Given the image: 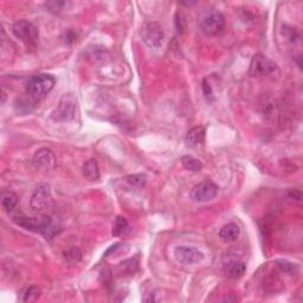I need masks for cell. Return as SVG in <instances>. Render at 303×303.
Wrapping results in <instances>:
<instances>
[{"mask_svg": "<svg viewBox=\"0 0 303 303\" xmlns=\"http://www.w3.org/2000/svg\"><path fill=\"white\" fill-rule=\"evenodd\" d=\"M14 223L17 225L21 226L25 230L34 232H39L41 235L45 237L46 239L52 238L57 232V226L54 225L49 216H41V217H26L19 216L13 218Z\"/></svg>", "mask_w": 303, "mask_h": 303, "instance_id": "cell-1", "label": "cell"}, {"mask_svg": "<svg viewBox=\"0 0 303 303\" xmlns=\"http://www.w3.org/2000/svg\"><path fill=\"white\" fill-rule=\"evenodd\" d=\"M56 85V78L50 74H38L31 76L26 83V93L34 101L41 100L50 93Z\"/></svg>", "mask_w": 303, "mask_h": 303, "instance_id": "cell-2", "label": "cell"}, {"mask_svg": "<svg viewBox=\"0 0 303 303\" xmlns=\"http://www.w3.org/2000/svg\"><path fill=\"white\" fill-rule=\"evenodd\" d=\"M12 31L19 41L27 47H35L38 43V31L36 26L27 20H18L13 24Z\"/></svg>", "mask_w": 303, "mask_h": 303, "instance_id": "cell-3", "label": "cell"}, {"mask_svg": "<svg viewBox=\"0 0 303 303\" xmlns=\"http://www.w3.org/2000/svg\"><path fill=\"white\" fill-rule=\"evenodd\" d=\"M53 199L51 196L50 186L46 184H41L35 189L34 195L31 197L30 206L35 212L44 213L45 211L52 207Z\"/></svg>", "mask_w": 303, "mask_h": 303, "instance_id": "cell-4", "label": "cell"}, {"mask_svg": "<svg viewBox=\"0 0 303 303\" xmlns=\"http://www.w3.org/2000/svg\"><path fill=\"white\" fill-rule=\"evenodd\" d=\"M200 30L206 36H216L221 34L225 26V18L221 12L213 11L205 14L200 20Z\"/></svg>", "mask_w": 303, "mask_h": 303, "instance_id": "cell-5", "label": "cell"}, {"mask_svg": "<svg viewBox=\"0 0 303 303\" xmlns=\"http://www.w3.org/2000/svg\"><path fill=\"white\" fill-rule=\"evenodd\" d=\"M140 35L142 41L149 47H159L162 44L163 38H165L162 27L158 23H154V21L142 25Z\"/></svg>", "mask_w": 303, "mask_h": 303, "instance_id": "cell-6", "label": "cell"}, {"mask_svg": "<svg viewBox=\"0 0 303 303\" xmlns=\"http://www.w3.org/2000/svg\"><path fill=\"white\" fill-rule=\"evenodd\" d=\"M277 70V65L263 53H256L250 63V75L254 77L270 75Z\"/></svg>", "mask_w": 303, "mask_h": 303, "instance_id": "cell-7", "label": "cell"}, {"mask_svg": "<svg viewBox=\"0 0 303 303\" xmlns=\"http://www.w3.org/2000/svg\"><path fill=\"white\" fill-rule=\"evenodd\" d=\"M217 193H218V186L212 181L205 180V181L199 182L198 185H196L195 187H193L191 192V198L195 200V202L204 203V202H209V200H212L214 197L217 196Z\"/></svg>", "mask_w": 303, "mask_h": 303, "instance_id": "cell-8", "label": "cell"}, {"mask_svg": "<svg viewBox=\"0 0 303 303\" xmlns=\"http://www.w3.org/2000/svg\"><path fill=\"white\" fill-rule=\"evenodd\" d=\"M77 109V100L72 94H65L61 98L60 105L57 108V118L64 121H69L75 118Z\"/></svg>", "mask_w": 303, "mask_h": 303, "instance_id": "cell-9", "label": "cell"}, {"mask_svg": "<svg viewBox=\"0 0 303 303\" xmlns=\"http://www.w3.org/2000/svg\"><path fill=\"white\" fill-rule=\"evenodd\" d=\"M174 256L178 262L184 264H197L204 260L202 251L191 246H178L174 250Z\"/></svg>", "mask_w": 303, "mask_h": 303, "instance_id": "cell-10", "label": "cell"}, {"mask_svg": "<svg viewBox=\"0 0 303 303\" xmlns=\"http://www.w3.org/2000/svg\"><path fill=\"white\" fill-rule=\"evenodd\" d=\"M34 163L37 169L49 172L54 167L56 159H54L53 153L47 148H42L36 152L34 155Z\"/></svg>", "mask_w": 303, "mask_h": 303, "instance_id": "cell-11", "label": "cell"}, {"mask_svg": "<svg viewBox=\"0 0 303 303\" xmlns=\"http://www.w3.org/2000/svg\"><path fill=\"white\" fill-rule=\"evenodd\" d=\"M204 140H205V128L202 126L189 129L185 137V142L188 147H197L198 145H202Z\"/></svg>", "mask_w": 303, "mask_h": 303, "instance_id": "cell-12", "label": "cell"}, {"mask_svg": "<svg viewBox=\"0 0 303 303\" xmlns=\"http://www.w3.org/2000/svg\"><path fill=\"white\" fill-rule=\"evenodd\" d=\"M240 229L239 226L235 224V223H229L223 226L219 231V237H221L222 240H224L225 243H231L235 242V240L239 237Z\"/></svg>", "mask_w": 303, "mask_h": 303, "instance_id": "cell-13", "label": "cell"}, {"mask_svg": "<svg viewBox=\"0 0 303 303\" xmlns=\"http://www.w3.org/2000/svg\"><path fill=\"white\" fill-rule=\"evenodd\" d=\"M83 175L89 181H96L100 178V169L98 163L95 159H90L83 165Z\"/></svg>", "mask_w": 303, "mask_h": 303, "instance_id": "cell-14", "label": "cell"}, {"mask_svg": "<svg viewBox=\"0 0 303 303\" xmlns=\"http://www.w3.org/2000/svg\"><path fill=\"white\" fill-rule=\"evenodd\" d=\"M18 204V197L16 193L11 191H4L2 196V205L4 210L7 211V212H11L16 209Z\"/></svg>", "mask_w": 303, "mask_h": 303, "instance_id": "cell-15", "label": "cell"}, {"mask_svg": "<svg viewBox=\"0 0 303 303\" xmlns=\"http://www.w3.org/2000/svg\"><path fill=\"white\" fill-rule=\"evenodd\" d=\"M181 163L185 167V170L189 171V172H200L203 169V163L198 159L193 158L191 155L182 156Z\"/></svg>", "mask_w": 303, "mask_h": 303, "instance_id": "cell-16", "label": "cell"}, {"mask_svg": "<svg viewBox=\"0 0 303 303\" xmlns=\"http://www.w3.org/2000/svg\"><path fill=\"white\" fill-rule=\"evenodd\" d=\"M245 270H246V265L245 263L243 262H235L233 264L230 265L229 268V277H231L233 280H237V279H240L244 273H245Z\"/></svg>", "mask_w": 303, "mask_h": 303, "instance_id": "cell-17", "label": "cell"}, {"mask_svg": "<svg viewBox=\"0 0 303 303\" xmlns=\"http://www.w3.org/2000/svg\"><path fill=\"white\" fill-rule=\"evenodd\" d=\"M128 230V222L125 217L119 216L115 219L114 226H113V236L119 237L125 233Z\"/></svg>", "mask_w": 303, "mask_h": 303, "instance_id": "cell-18", "label": "cell"}, {"mask_svg": "<svg viewBox=\"0 0 303 303\" xmlns=\"http://www.w3.org/2000/svg\"><path fill=\"white\" fill-rule=\"evenodd\" d=\"M41 296V289L37 286L29 287L23 293V300L25 302H35Z\"/></svg>", "mask_w": 303, "mask_h": 303, "instance_id": "cell-19", "label": "cell"}, {"mask_svg": "<svg viewBox=\"0 0 303 303\" xmlns=\"http://www.w3.org/2000/svg\"><path fill=\"white\" fill-rule=\"evenodd\" d=\"M127 182L131 186V187L135 188H141L144 187L146 184V177L142 174H134V175H129L127 177Z\"/></svg>", "mask_w": 303, "mask_h": 303, "instance_id": "cell-20", "label": "cell"}, {"mask_svg": "<svg viewBox=\"0 0 303 303\" xmlns=\"http://www.w3.org/2000/svg\"><path fill=\"white\" fill-rule=\"evenodd\" d=\"M81 257H82V254H81V251L77 249V247H74V249L69 250L67 253V256H65L67 261L69 263H71V264L77 263L79 260H81Z\"/></svg>", "mask_w": 303, "mask_h": 303, "instance_id": "cell-21", "label": "cell"}, {"mask_svg": "<svg viewBox=\"0 0 303 303\" xmlns=\"http://www.w3.org/2000/svg\"><path fill=\"white\" fill-rule=\"evenodd\" d=\"M68 5V3L65 2H49L46 3V7L50 9V11H53V12H60V11L64 10V7Z\"/></svg>", "mask_w": 303, "mask_h": 303, "instance_id": "cell-22", "label": "cell"}, {"mask_svg": "<svg viewBox=\"0 0 303 303\" xmlns=\"http://www.w3.org/2000/svg\"><path fill=\"white\" fill-rule=\"evenodd\" d=\"M175 26H177V31L178 34H182L185 30V19H184V16L180 12L177 13V16H175Z\"/></svg>", "mask_w": 303, "mask_h": 303, "instance_id": "cell-23", "label": "cell"}, {"mask_svg": "<svg viewBox=\"0 0 303 303\" xmlns=\"http://www.w3.org/2000/svg\"><path fill=\"white\" fill-rule=\"evenodd\" d=\"M203 91H204V95H205L206 100L207 101H213V91H212V88L207 83L206 79H204L203 81Z\"/></svg>", "mask_w": 303, "mask_h": 303, "instance_id": "cell-24", "label": "cell"}]
</instances>
